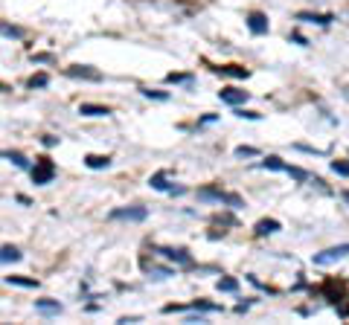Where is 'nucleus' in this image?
Masks as SVG:
<instances>
[{
	"label": "nucleus",
	"mask_w": 349,
	"mask_h": 325,
	"mask_svg": "<svg viewBox=\"0 0 349 325\" xmlns=\"http://www.w3.org/2000/svg\"><path fill=\"white\" fill-rule=\"evenodd\" d=\"M160 256H166L169 262H175V264H183V267H189L192 264V256L186 253V250H172V247H160L157 250Z\"/></svg>",
	"instance_id": "nucleus-6"
},
{
	"label": "nucleus",
	"mask_w": 349,
	"mask_h": 325,
	"mask_svg": "<svg viewBox=\"0 0 349 325\" xmlns=\"http://www.w3.org/2000/svg\"><path fill=\"white\" fill-rule=\"evenodd\" d=\"M6 262H20V250L17 247H0V264Z\"/></svg>",
	"instance_id": "nucleus-17"
},
{
	"label": "nucleus",
	"mask_w": 349,
	"mask_h": 325,
	"mask_svg": "<svg viewBox=\"0 0 349 325\" xmlns=\"http://www.w3.org/2000/svg\"><path fill=\"white\" fill-rule=\"evenodd\" d=\"M198 198H201V201H216V203H230L233 209H239V206H245V201H242L239 195H230V192H221V189H216V186H204V189H198Z\"/></svg>",
	"instance_id": "nucleus-1"
},
{
	"label": "nucleus",
	"mask_w": 349,
	"mask_h": 325,
	"mask_svg": "<svg viewBox=\"0 0 349 325\" xmlns=\"http://www.w3.org/2000/svg\"><path fill=\"white\" fill-rule=\"evenodd\" d=\"M297 20H309V23H320V26H329L335 17H332V15H312V12H300V15H297Z\"/></svg>",
	"instance_id": "nucleus-11"
},
{
	"label": "nucleus",
	"mask_w": 349,
	"mask_h": 325,
	"mask_svg": "<svg viewBox=\"0 0 349 325\" xmlns=\"http://www.w3.org/2000/svg\"><path fill=\"white\" fill-rule=\"evenodd\" d=\"M285 171H288L294 180H300V183H303V180H309V171H303V169H297V166H285Z\"/></svg>",
	"instance_id": "nucleus-24"
},
{
	"label": "nucleus",
	"mask_w": 349,
	"mask_h": 325,
	"mask_svg": "<svg viewBox=\"0 0 349 325\" xmlns=\"http://www.w3.org/2000/svg\"><path fill=\"white\" fill-rule=\"evenodd\" d=\"M248 26H250L253 35H265V32H268V17H265L262 12H250V15H248Z\"/></svg>",
	"instance_id": "nucleus-7"
},
{
	"label": "nucleus",
	"mask_w": 349,
	"mask_h": 325,
	"mask_svg": "<svg viewBox=\"0 0 349 325\" xmlns=\"http://www.w3.org/2000/svg\"><path fill=\"white\" fill-rule=\"evenodd\" d=\"M216 73H221V76H233V78H248V76H250V70H248V67H239V64L216 67Z\"/></svg>",
	"instance_id": "nucleus-10"
},
{
	"label": "nucleus",
	"mask_w": 349,
	"mask_h": 325,
	"mask_svg": "<svg viewBox=\"0 0 349 325\" xmlns=\"http://www.w3.org/2000/svg\"><path fill=\"white\" fill-rule=\"evenodd\" d=\"M6 282L17 288H38V279H26V276H6Z\"/></svg>",
	"instance_id": "nucleus-18"
},
{
	"label": "nucleus",
	"mask_w": 349,
	"mask_h": 325,
	"mask_svg": "<svg viewBox=\"0 0 349 325\" xmlns=\"http://www.w3.org/2000/svg\"><path fill=\"white\" fill-rule=\"evenodd\" d=\"M0 157H3V160H9V163H15L17 169H29L26 157H23V154H17V151H0Z\"/></svg>",
	"instance_id": "nucleus-15"
},
{
	"label": "nucleus",
	"mask_w": 349,
	"mask_h": 325,
	"mask_svg": "<svg viewBox=\"0 0 349 325\" xmlns=\"http://www.w3.org/2000/svg\"><path fill=\"white\" fill-rule=\"evenodd\" d=\"M349 256V244H338V247H329V250H323V253H317L312 262L317 264V267H323V264H332V262H338V259H344Z\"/></svg>",
	"instance_id": "nucleus-4"
},
{
	"label": "nucleus",
	"mask_w": 349,
	"mask_h": 325,
	"mask_svg": "<svg viewBox=\"0 0 349 325\" xmlns=\"http://www.w3.org/2000/svg\"><path fill=\"white\" fill-rule=\"evenodd\" d=\"M332 171L341 174V177H349V163L347 160H335V163H332Z\"/></svg>",
	"instance_id": "nucleus-22"
},
{
	"label": "nucleus",
	"mask_w": 349,
	"mask_h": 325,
	"mask_svg": "<svg viewBox=\"0 0 349 325\" xmlns=\"http://www.w3.org/2000/svg\"><path fill=\"white\" fill-rule=\"evenodd\" d=\"M67 76H70V78H82V81H102V73L93 70V67H87V64H73V67H67Z\"/></svg>",
	"instance_id": "nucleus-5"
},
{
	"label": "nucleus",
	"mask_w": 349,
	"mask_h": 325,
	"mask_svg": "<svg viewBox=\"0 0 349 325\" xmlns=\"http://www.w3.org/2000/svg\"><path fill=\"white\" fill-rule=\"evenodd\" d=\"M79 113H82V116H108L111 108H102V105H82Z\"/></svg>",
	"instance_id": "nucleus-12"
},
{
	"label": "nucleus",
	"mask_w": 349,
	"mask_h": 325,
	"mask_svg": "<svg viewBox=\"0 0 349 325\" xmlns=\"http://www.w3.org/2000/svg\"><path fill=\"white\" fill-rule=\"evenodd\" d=\"M35 311H38V314H47V317H58V314H61V305H58L55 299H38V302H35Z\"/></svg>",
	"instance_id": "nucleus-9"
},
{
	"label": "nucleus",
	"mask_w": 349,
	"mask_h": 325,
	"mask_svg": "<svg viewBox=\"0 0 349 325\" xmlns=\"http://www.w3.org/2000/svg\"><path fill=\"white\" fill-rule=\"evenodd\" d=\"M277 230H280V221H274V218H265V221L256 224V235H271Z\"/></svg>",
	"instance_id": "nucleus-14"
},
{
	"label": "nucleus",
	"mask_w": 349,
	"mask_h": 325,
	"mask_svg": "<svg viewBox=\"0 0 349 325\" xmlns=\"http://www.w3.org/2000/svg\"><path fill=\"white\" fill-rule=\"evenodd\" d=\"M236 116H242V119H245V116H248V119H259V113H250V110H236Z\"/></svg>",
	"instance_id": "nucleus-29"
},
{
	"label": "nucleus",
	"mask_w": 349,
	"mask_h": 325,
	"mask_svg": "<svg viewBox=\"0 0 349 325\" xmlns=\"http://www.w3.org/2000/svg\"><path fill=\"white\" fill-rule=\"evenodd\" d=\"M143 96H149V99H160V102H163V99H169L166 93H157V90H143Z\"/></svg>",
	"instance_id": "nucleus-28"
},
{
	"label": "nucleus",
	"mask_w": 349,
	"mask_h": 325,
	"mask_svg": "<svg viewBox=\"0 0 349 325\" xmlns=\"http://www.w3.org/2000/svg\"><path fill=\"white\" fill-rule=\"evenodd\" d=\"M344 201L349 203V189H344Z\"/></svg>",
	"instance_id": "nucleus-30"
},
{
	"label": "nucleus",
	"mask_w": 349,
	"mask_h": 325,
	"mask_svg": "<svg viewBox=\"0 0 349 325\" xmlns=\"http://www.w3.org/2000/svg\"><path fill=\"white\" fill-rule=\"evenodd\" d=\"M52 177H55V163L50 157H38V163L32 169V183L35 186H47Z\"/></svg>",
	"instance_id": "nucleus-2"
},
{
	"label": "nucleus",
	"mask_w": 349,
	"mask_h": 325,
	"mask_svg": "<svg viewBox=\"0 0 349 325\" xmlns=\"http://www.w3.org/2000/svg\"><path fill=\"white\" fill-rule=\"evenodd\" d=\"M149 273H154V276H160V279H166V276H172V270L169 267H154V264H143Z\"/></svg>",
	"instance_id": "nucleus-26"
},
{
	"label": "nucleus",
	"mask_w": 349,
	"mask_h": 325,
	"mask_svg": "<svg viewBox=\"0 0 349 325\" xmlns=\"http://www.w3.org/2000/svg\"><path fill=\"white\" fill-rule=\"evenodd\" d=\"M218 291H221V294H236V291H239V282H236L233 276H221V279H218Z\"/></svg>",
	"instance_id": "nucleus-16"
},
{
	"label": "nucleus",
	"mask_w": 349,
	"mask_h": 325,
	"mask_svg": "<svg viewBox=\"0 0 349 325\" xmlns=\"http://www.w3.org/2000/svg\"><path fill=\"white\" fill-rule=\"evenodd\" d=\"M149 183H151L154 189H160V192H163V189H169V192H172V186L166 183V171H157V174H154V177H151Z\"/></svg>",
	"instance_id": "nucleus-21"
},
{
	"label": "nucleus",
	"mask_w": 349,
	"mask_h": 325,
	"mask_svg": "<svg viewBox=\"0 0 349 325\" xmlns=\"http://www.w3.org/2000/svg\"><path fill=\"white\" fill-rule=\"evenodd\" d=\"M47 81H50V76H47V73H38V76L29 78V87H32V90H35V87H47Z\"/></svg>",
	"instance_id": "nucleus-23"
},
{
	"label": "nucleus",
	"mask_w": 349,
	"mask_h": 325,
	"mask_svg": "<svg viewBox=\"0 0 349 325\" xmlns=\"http://www.w3.org/2000/svg\"><path fill=\"white\" fill-rule=\"evenodd\" d=\"M259 166H262V169H271V171H285V163H283L280 157H268V160H262Z\"/></svg>",
	"instance_id": "nucleus-19"
},
{
	"label": "nucleus",
	"mask_w": 349,
	"mask_h": 325,
	"mask_svg": "<svg viewBox=\"0 0 349 325\" xmlns=\"http://www.w3.org/2000/svg\"><path fill=\"white\" fill-rule=\"evenodd\" d=\"M0 35H6V38H20V35H23V29H20V26H12V23H3V20H0Z\"/></svg>",
	"instance_id": "nucleus-20"
},
{
	"label": "nucleus",
	"mask_w": 349,
	"mask_h": 325,
	"mask_svg": "<svg viewBox=\"0 0 349 325\" xmlns=\"http://www.w3.org/2000/svg\"><path fill=\"white\" fill-rule=\"evenodd\" d=\"M218 99H221L224 105H242V102H248V90L227 87V90H221V93H218Z\"/></svg>",
	"instance_id": "nucleus-8"
},
{
	"label": "nucleus",
	"mask_w": 349,
	"mask_h": 325,
	"mask_svg": "<svg viewBox=\"0 0 349 325\" xmlns=\"http://www.w3.org/2000/svg\"><path fill=\"white\" fill-rule=\"evenodd\" d=\"M84 166H87V169H108V166H111V157H99V154H87V157H84Z\"/></svg>",
	"instance_id": "nucleus-13"
},
{
	"label": "nucleus",
	"mask_w": 349,
	"mask_h": 325,
	"mask_svg": "<svg viewBox=\"0 0 349 325\" xmlns=\"http://www.w3.org/2000/svg\"><path fill=\"white\" fill-rule=\"evenodd\" d=\"M189 78H192V76H186V73H169V76H166L169 84H181V81H189Z\"/></svg>",
	"instance_id": "nucleus-27"
},
{
	"label": "nucleus",
	"mask_w": 349,
	"mask_h": 325,
	"mask_svg": "<svg viewBox=\"0 0 349 325\" xmlns=\"http://www.w3.org/2000/svg\"><path fill=\"white\" fill-rule=\"evenodd\" d=\"M259 154V148H253V145H239L236 148V157H256Z\"/></svg>",
	"instance_id": "nucleus-25"
},
{
	"label": "nucleus",
	"mask_w": 349,
	"mask_h": 325,
	"mask_svg": "<svg viewBox=\"0 0 349 325\" xmlns=\"http://www.w3.org/2000/svg\"><path fill=\"white\" fill-rule=\"evenodd\" d=\"M108 218L111 221H134V224H140V221L149 218V209L146 206H119V209H111Z\"/></svg>",
	"instance_id": "nucleus-3"
}]
</instances>
